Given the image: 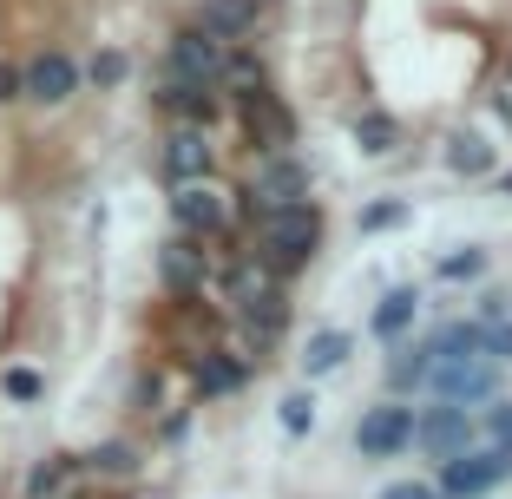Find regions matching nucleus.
Masks as SVG:
<instances>
[{"label":"nucleus","mask_w":512,"mask_h":499,"mask_svg":"<svg viewBox=\"0 0 512 499\" xmlns=\"http://www.w3.org/2000/svg\"><path fill=\"white\" fill-rule=\"evenodd\" d=\"M243 250H250L263 270H276V276L309 270V263H316V250H322V204H296V211L256 217Z\"/></svg>","instance_id":"nucleus-1"},{"label":"nucleus","mask_w":512,"mask_h":499,"mask_svg":"<svg viewBox=\"0 0 512 499\" xmlns=\"http://www.w3.org/2000/svg\"><path fill=\"white\" fill-rule=\"evenodd\" d=\"M296 204H309V165L302 158H256L250 178H243L237 191V217L243 224H256V217H276V211H296Z\"/></svg>","instance_id":"nucleus-2"},{"label":"nucleus","mask_w":512,"mask_h":499,"mask_svg":"<svg viewBox=\"0 0 512 499\" xmlns=\"http://www.w3.org/2000/svg\"><path fill=\"white\" fill-rule=\"evenodd\" d=\"M230 112H237L243 125V145H250L256 158H283L289 145H296V112L276 99L270 86H256V92H237L230 99Z\"/></svg>","instance_id":"nucleus-3"},{"label":"nucleus","mask_w":512,"mask_h":499,"mask_svg":"<svg viewBox=\"0 0 512 499\" xmlns=\"http://www.w3.org/2000/svg\"><path fill=\"white\" fill-rule=\"evenodd\" d=\"M414 447L447 467V460H460V454L480 447V421H473L467 408H453V401H434V408L414 414Z\"/></svg>","instance_id":"nucleus-4"},{"label":"nucleus","mask_w":512,"mask_h":499,"mask_svg":"<svg viewBox=\"0 0 512 499\" xmlns=\"http://www.w3.org/2000/svg\"><path fill=\"white\" fill-rule=\"evenodd\" d=\"M224 60H230L224 40H211L204 27H178L165 46V79H178V86H224Z\"/></svg>","instance_id":"nucleus-5"},{"label":"nucleus","mask_w":512,"mask_h":499,"mask_svg":"<svg viewBox=\"0 0 512 499\" xmlns=\"http://www.w3.org/2000/svg\"><path fill=\"white\" fill-rule=\"evenodd\" d=\"M171 224H178V237L211 243V237L230 230V197L217 191V184H178V191H171Z\"/></svg>","instance_id":"nucleus-6"},{"label":"nucleus","mask_w":512,"mask_h":499,"mask_svg":"<svg viewBox=\"0 0 512 499\" xmlns=\"http://www.w3.org/2000/svg\"><path fill=\"white\" fill-rule=\"evenodd\" d=\"M499 480H512V454H499V447H473V454H460V460H447L440 467V499H480V493H493Z\"/></svg>","instance_id":"nucleus-7"},{"label":"nucleus","mask_w":512,"mask_h":499,"mask_svg":"<svg viewBox=\"0 0 512 499\" xmlns=\"http://www.w3.org/2000/svg\"><path fill=\"white\" fill-rule=\"evenodd\" d=\"M407 447H414V408H401V401H381L355 421V454L362 460H394Z\"/></svg>","instance_id":"nucleus-8"},{"label":"nucleus","mask_w":512,"mask_h":499,"mask_svg":"<svg viewBox=\"0 0 512 499\" xmlns=\"http://www.w3.org/2000/svg\"><path fill=\"white\" fill-rule=\"evenodd\" d=\"M158 171H165L171 184H211V171H217L211 132H197V125H171L165 152H158Z\"/></svg>","instance_id":"nucleus-9"},{"label":"nucleus","mask_w":512,"mask_h":499,"mask_svg":"<svg viewBox=\"0 0 512 499\" xmlns=\"http://www.w3.org/2000/svg\"><path fill=\"white\" fill-rule=\"evenodd\" d=\"M427 388H434V401H453V408L493 401V388H499V362H493V355H467V362H440Z\"/></svg>","instance_id":"nucleus-10"},{"label":"nucleus","mask_w":512,"mask_h":499,"mask_svg":"<svg viewBox=\"0 0 512 499\" xmlns=\"http://www.w3.org/2000/svg\"><path fill=\"white\" fill-rule=\"evenodd\" d=\"M158 283L171 289V296H204V283H211V250L197 237H165L158 243Z\"/></svg>","instance_id":"nucleus-11"},{"label":"nucleus","mask_w":512,"mask_h":499,"mask_svg":"<svg viewBox=\"0 0 512 499\" xmlns=\"http://www.w3.org/2000/svg\"><path fill=\"white\" fill-rule=\"evenodd\" d=\"M276 289H283V276H276V270H263V263H256L250 250H237V257L224 263V296H230V309H237V316L263 309V303L276 296Z\"/></svg>","instance_id":"nucleus-12"},{"label":"nucleus","mask_w":512,"mask_h":499,"mask_svg":"<svg viewBox=\"0 0 512 499\" xmlns=\"http://www.w3.org/2000/svg\"><path fill=\"white\" fill-rule=\"evenodd\" d=\"M151 99H158V112H165V119L197 125V132H211V125L224 119V99H217V86H178V79H165Z\"/></svg>","instance_id":"nucleus-13"},{"label":"nucleus","mask_w":512,"mask_h":499,"mask_svg":"<svg viewBox=\"0 0 512 499\" xmlns=\"http://www.w3.org/2000/svg\"><path fill=\"white\" fill-rule=\"evenodd\" d=\"M243 381H250V362H243L237 348H197L191 355V388L204 394V401H217V394H237Z\"/></svg>","instance_id":"nucleus-14"},{"label":"nucleus","mask_w":512,"mask_h":499,"mask_svg":"<svg viewBox=\"0 0 512 499\" xmlns=\"http://www.w3.org/2000/svg\"><path fill=\"white\" fill-rule=\"evenodd\" d=\"M79 86V66L66 60V53H40V60L20 73V99H33V106H66Z\"/></svg>","instance_id":"nucleus-15"},{"label":"nucleus","mask_w":512,"mask_h":499,"mask_svg":"<svg viewBox=\"0 0 512 499\" xmlns=\"http://www.w3.org/2000/svg\"><path fill=\"white\" fill-rule=\"evenodd\" d=\"M197 27L211 33V40L237 46V40L256 33V0H204V7H197Z\"/></svg>","instance_id":"nucleus-16"},{"label":"nucleus","mask_w":512,"mask_h":499,"mask_svg":"<svg viewBox=\"0 0 512 499\" xmlns=\"http://www.w3.org/2000/svg\"><path fill=\"white\" fill-rule=\"evenodd\" d=\"M414 316H421V289L401 283V289H388V296L375 303V316H368V335H375V342H401V335L414 329Z\"/></svg>","instance_id":"nucleus-17"},{"label":"nucleus","mask_w":512,"mask_h":499,"mask_svg":"<svg viewBox=\"0 0 512 499\" xmlns=\"http://www.w3.org/2000/svg\"><path fill=\"white\" fill-rule=\"evenodd\" d=\"M348 362V335L342 329H316L302 342V375H335Z\"/></svg>","instance_id":"nucleus-18"},{"label":"nucleus","mask_w":512,"mask_h":499,"mask_svg":"<svg viewBox=\"0 0 512 499\" xmlns=\"http://www.w3.org/2000/svg\"><path fill=\"white\" fill-rule=\"evenodd\" d=\"M394 138H401V125H394L388 112H355V145H362L368 158H388Z\"/></svg>","instance_id":"nucleus-19"},{"label":"nucleus","mask_w":512,"mask_h":499,"mask_svg":"<svg viewBox=\"0 0 512 499\" xmlns=\"http://www.w3.org/2000/svg\"><path fill=\"white\" fill-rule=\"evenodd\" d=\"M224 86H230V99H237V92L270 86V73H263V60H256L250 46H230V60H224Z\"/></svg>","instance_id":"nucleus-20"},{"label":"nucleus","mask_w":512,"mask_h":499,"mask_svg":"<svg viewBox=\"0 0 512 499\" xmlns=\"http://www.w3.org/2000/svg\"><path fill=\"white\" fill-rule=\"evenodd\" d=\"M73 467L79 460H40V467L27 473V499H60L66 480H73Z\"/></svg>","instance_id":"nucleus-21"},{"label":"nucleus","mask_w":512,"mask_h":499,"mask_svg":"<svg viewBox=\"0 0 512 499\" xmlns=\"http://www.w3.org/2000/svg\"><path fill=\"white\" fill-rule=\"evenodd\" d=\"M276 408H283V434H309V427H316V394L309 388H289Z\"/></svg>","instance_id":"nucleus-22"},{"label":"nucleus","mask_w":512,"mask_h":499,"mask_svg":"<svg viewBox=\"0 0 512 499\" xmlns=\"http://www.w3.org/2000/svg\"><path fill=\"white\" fill-rule=\"evenodd\" d=\"M480 440L499 447V454H512V401H493V408L480 414Z\"/></svg>","instance_id":"nucleus-23"},{"label":"nucleus","mask_w":512,"mask_h":499,"mask_svg":"<svg viewBox=\"0 0 512 499\" xmlns=\"http://www.w3.org/2000/svg\"><path fill=\"white\" fill-rule=\"evenodd\" d=\"M473 276H486V250H453V257H440V283H473Z\"/></svg>","instance_id":"nucleus-24"},{"label":"nucleus","mask_w":512,"mask_h":499,"mask_svg":"<svg viewBox=\"0 0 512 499\" xmlns=\"http://www.w3.org/2000/svg\"><path fill=\"white\" fill-rule=\"evenodd\" d=\"M447 165H453V171H467V178H480V171H493V152H486L480 138H453Z\"/></svg>","instance_id":"nucleus-25"},{"label":"nucleus","mask_w":512,"mask_h":499,"mask_svg":"<svg viewBox=\"0 0 512 499\" xmlns=\"http://www.w3.org/2000/svg\"><path fill=\"white\" fill-rule=\"evenodd\" d=\"M138 467V454L132 447H125V440H106V447H99V454H92V473H112V480H125V473Z\"/></svg>","instance_id":"nucleus-26"},{"label":"nucleus","mask_w":512,"mask_h":499,"mask_svg":"<svg viewBox=\"0 0 512 499\" xmlns=\"http://www.w3.org/2000/svg\"><path fill=\"white\" fill-rule=\"evenodd\" d=\"M0 388H7V401H40L46 381L33 375V368H7V381H0Z\"/></svg>","instance_id":"nucleus-27"},{"label":"nucleus","mask_w":512,"mask_h":499,"mask_svg":"<svg viewBox=\"0 0 512 499\" xmlns=\"http://www.w3.org/2000/svg\"><path fill=\"white\" fill-rule=\"evenodd\" d=\"M473 322H486V329H493V322H512V296H506V289H486V296H480V316H473Z\"/></svg>","instance_id":"nucleus-28"},{"label":"nucleus","mask_w":512,"mask_h":499,"mask_svg":"<svg viewBox=\"0 0 512 499\" xmlns=\"http://www.w3.org/2000/svg\"><path fill=\"white\" fill-rule=\"evenodd\" d=\"M401 217H407V204H394V197H388V204H368V211H362V230H394Z\"/></svg>","instance_id":"nucleus-29"},{"label":"nucleus","mask_w":512,"mask_h":499,"mask_svg":"<svg viewBox=\"0 0 512 499\" xmlns=\"http://www.w3.org/2000/svg\"><path fill=\"white\" fill-rule=\"evenodd\" d=\"M125 79V53H99L92 60V86H119Z\"/></svg>","instance_id":"nucleus-30"},{"label":"nucleus","mask_w":512,"mask_h":499,"mask_svg":"<svg viewBox=\"0 0 512 499\" xmlns=\"http://www.w3.org/2000/svg\"><path fill=\"white\" fill-rule=\"evenodd\" d=\"M486 355H493V362H512V322H493V329H486Z\"/></svg>","instance_id":"nucleus-31"},{"label":"nucleus","mask_w":512,"mask_h":499,"mask_svg":"<svg viewBox=\"0 0 512 499\" xmlns=\"http://www.w3.org/2000/svg\"><path fill=\"white\" fill-rule=\"evenodd\" d=\"M381 499H440V486H427V480H401V486H388Z\"/></svg>","instance_id":"nucleus-32"},{"label":"nucleus","mask_w":512,"mask_h":499,"mask_svg":"<svg viewBox=\"0 0 512 499\" xmlns=\"http://www.w3.org/2000/svg\"><path fill=\"white\" fill-rule=\"evenodd\" d=\"M14 99H20V66L0 60V106H14Z\"/></svg>","instance_id":"nucleus-33"},{"label":"nucleus","mask_w":512,"mask_h":499,"mask_svg":"<svg viewBox=\"0 0 512 499\" xmlns=\"http://www.w3.org/2000/svg\"><path fill=\"white\" fill-rule=\"evenodd\" d=\"M499 184H506V191H512V171H506V178H499Z\"/></svg>","instance_id":"nucleus-34"}]
</instances>
